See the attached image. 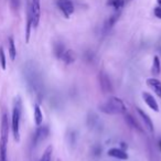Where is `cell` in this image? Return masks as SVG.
Here are the masks:
<instances>
[{"label": "cell", "instance_id": "obj_1", "mask_svg": "<svg viewBox=\"0 0 161 161\" xmlns=\"http://www.w3.org/2000/svg\"><path fill=\"white\" fill-rule=\"evenodd\" d=\"M98 109L107 115H118L126 112V106L118 97H109L105 103L98 106Z\"/></svg>", "mask_w": 161, "mask_h": 161}, {"label": "cell", "instance_id": "obj_2", "mask_svg": "<svg viewBox=\"0 0 161 161\" xmlns=\"http://www.w3.org/2000/svg\"><path fill=\"white\" fill-rule=\"evenodd\" d=\"M20 118H21V102L18 98L14 102L11 118V129L15 141L20 140Z\"/></svg>", "mask_w": 161, "mask_h": 161}, {"label": "cell", "instance_id": "obj_3", "mask_svg": "<svg viewBox=\"0 0 161 161\" xmlns=\"http://www.w3.org/2000/svg\"><path fill=\"white\" fill-rule=\"evenodd\" d=\"M98 82H99V86L100 90L103 91V93H112L114 92V87L110 82V78L108 77V75L105 72H99L98 74Z\"/></svg>", "mask_w": 161, "mask_h": 161}, {"label": "cell", "instance_id": "obj_4", "mask_svg": "<svg viewBox=\"0 0 161 161\" xmlns=\"http://www.w3.org/2000/svg\"><path fill=\"white\" fill-rule=\"evenodd\" d=\"M8 138H9V121H8V115L5 112L1 118V130H0V143L8 145Z\"/></svg>", "mask_w": 161, "mask_h": 161}, {"label": "cell", "instance_id": "obj_5", "mask_svg": "<svg viewBox=\"0 0 161 161\" xmlns=\"http://www.w3.org/2000/svg\"><path fill=\"white\" fill-rule=\"evenodd\" d=\"M31 14H32V26L36 28L40 22V14H41V3L40 0H32L31 3Z\"/></svg>", "mask_w": 161, "mask_h": 161}, {"label": "cell", "instance_id": "obj_6", "mask_svg": "<svg viewBox=\"0 0 161 161\" xmlns=\"http://www.w3.org/2000/svg\"><path fill=\"white\" fill-rule=\"evenodd\" d=\"M56 5L66 18H70L71 14L74 12V6L71 0H57Z\"/></svg>", "mask_w": 161, "mask_h": 161}, {"label": "cell", "instance_id": "obj_7", "mask_svg": "<svg viewBox=\"0 0 161 161\" xmlns=\"http://www.w3.org/2000/svg\"><path fill=\"white\" fill-rule=\"evenodd\" d=\"M50 133V129L48 126H38V129L34 133V137H33V145H38L40 143L41 141L45 139Z\"/></svg>", "mask_w": 161, "mask_h": 161}, {"label": "cell", "instance_id": "obj_8", "mask_svg": "<svg viewBox=\"0 0 161 161\" xmlns=\"http://www.w3.org/2000/svg\"><path fill=\"white\" fill-rule=\"evenodd\" d=\"M142 98H143L145 103H146L152 110H154V112H159L158 103L156 102V99H154V96H152L151 94H149L147 92H143V93H142Z\"/></svg>", "mask_w": 161, "mask_h": 161}, {"label": "cell", "instance_id": "obj_9", "mask_svg": "<svg viewBox=\"0 0 161 161\" xmlns=\"http://www.w3.org/2000/svg\"><path fill=\"white\" fill-rule=\"evenodd\" d=\"M124 118H125V121H126L127 125H128L129 127H131L133 129H136V130H137V131H139V133H143L142 127L140 126L139 123L136 120V118H133L130 114H128V112L126 114V112H125Z\"/></svg>", "mask_w": 161, "mask_h": 161}, {"label": "cell", "instance_id": "obj_10", "mask_svg": "<svg viewBox=\"0 0 161 161\" xmlns=\"http://www.w3.org/2000/svg\"><path fill=\"white\" fill-rule=\"evenodd\" d=\"M137 112L139 114V116L142 118V121L145 123V126L147 127V129L150 131V133H154V124H152V120L151 118L149 117V115H148L147 112H145L142 109H140V108H137Z\"/></svg>", "mask_w": 161, "mask_h": 161}, {"label": "cell", "instance_id": "obj_11", "mask_svg": "<svg viewBox=\"0 0 161 161\" xmlns=\"http://www.w3.org/2000/svg\"><path fill=\"white\" fill-rule=\"evenodd\" d=\"M108 156H110L112 158H116L119 160H127L128 159V154H126V151L118 149V148H112L108 150Z\"/></svg>", "mask_w": 161, "mask_h": 161}, {"label": "cell", "instance_id": "obj_12", "mask_svg": "<svg viewBox=\"0 0 161 161\" xmlns=\"http://www.w3.org/2000/svg\"><path fill=\"white\" fill-rule=\"evenodd\" d=\"M147 85L161 98V82L157 78H148Z\"/></svg>", "mask_w": 161, "mask_h": 161}, {"label": "cell", "instance_id": "obj_13", "mask_svg": "<svg viewBox=\"0 0 161 161\" xmlns=\"http://www.w3.org/2000/svg\"><path fill=\"white\" fill-rule=\"evenodd\" d=\"M28 17H27V28H26V41L29 42L30 40V33H31V27H32V14H31V8L28 7Z\"/></svg>", "mask_w": 161, "mask_h": 161}, {"label": "cell", "instance_id": "obj_14", "mask_svg": "<svg viewBox=\"0 0 161 161\" xmlns=\"http://www.w3.org/2000/svg\"><path fill=\"white\" fill-rule=\"evenodd\" d=\"M118 18H119V13H115V14H112V17H109L105 21V23H104V31H105V32L109 31V30L114 27V24L116 23V21L118 20Z\"/></svg>", "mask_w": 161, "mask_h": 161}, {"label": "cell", "instance_id": "obj_15", "mask_svg": "<svg viewBox=\"0 0 161 161\" xmlns=\"http://www.w3.org/2000/svg\"><path fill=\"white\" fill-rule=\"evenodd\" d=\"M61 59L63 60L65 64H72L75 61V53L72 50H67L63 53V55L61 56Z\"/></svg>", "mask_w": 161, "mask_h": 161}, {"label": "cell", "instance_id": "obj_16", "mask_svg": "<svg viewBox=\"0 0 161 161\" xmlns=\"http://www.w3.org/2000/svg\"><path fill=\"white\" fill-rule=\"evenodd\" d=\"M8 45H9V55H10V59L12 61H14L15 60V56H17V49H15V44H14V40L12 36L9 38Z\"/></svg>", "mask_w": 161, "mask_h": 161}, {"label": "cell", "instance_id": "obj_17", "mask_svg": "<svg viewBox=\"0 0 161 161\" xmlns=\"http://www.w3.org/2000/svg\"><path fill=\"white\" fill-rule=\"evenodd\" d=\"M34 121L36 126H40L43 121V114L41 112L40 106L38 105V104L34 105Z\"/></svg>", "mask_w": 161, "mask_h": 161}, {"label": "cell", "instance_id": "obj_18", "mask_svg": "<svg viewBox=\"0 0 161 161\" xmlns=\"http://www.w3.org/2000/svg\"><path fill=\"white\" fill-rule=\"evenodd\" d=\"M151 72L154 75H159L161 73V64H160V60L158 56H154V62H152V69H151Z\"/></svg>", "mask_w": 161, "mask_h": 161}, {"label": "cell", "instance_id": "obj_19", "mask_svg": "<svg viewBox=\"0 0 161 161\" xmlns=\"http://www.w3.org/2000/svg\"><path fill=\"white\" fill-rule=\"evenodd\" d=\"M65 52V48L61 42H57L55 44V48H54V54L56 57L61 59V56L63 55V53Z\"/></svg>", "mask_w": 161, "mask_h": 161}, {"label": "cell", "instance_id": "obj_20", "mask_svg": "<svg viewBox=\"0 0 161 161\" xmlns=\"http://www.w3.org/2000/svg\"><path fill=\"white\" fill-rule=\"evenodd\" d=\"M107 5L112 6L115 9H120V8L124 7L125 5V0H108L107 1Z\"/></svg>", "mask_w": 161, "mask_h": 161}, {"label": "cell", "instance_id": "obj_21", "mask_svg": "<svg viewBox=\"0 0 161 161\" xmlns=\"http://www.w3.org/2000/svg\"><path fill=\"white\" fill-rule=\"evenodd\" d=\"M0 161H8L7 145L5 143H0Z\"/></svg>", "mask_w": 161, "mask_h": 161}, {"label": "cell", "instance_id": "obj_22", "mask_svg": "<svg viewBox=\"0 0 161 161\" xmlns=\"http://www.w3.org/2000/svg\"><path fill=\"white\" fill-rule=\"evenodd\" d=\"M51 158H52V147L50 146V147H48L45 149L41 161H51Z\"/></svg>", "mask_w": 161, "mask_h": 161}, {"label": "cell", "instance_id": "obj_23", "mask_svg": "<svg viewBox=\"0 0 161 161\" xmlns=\"http://www.w3.org/2000/svg\"><path fill=\"white\" fill-rule=\"evenodd\" d=\"M0 65L2 70H6V54L2 48H0Z\"/></svg>", "mask_w": 161, "mask_h": 161}, {"label": "cell", "instance_id": "obj_24", "mask_svg": "<svg viewBox=\"0 0 161 161\" xmlns=\"http://www.w3.org/2000/svg\"><path fill=\"white\" fill-rule=\"evenodd\" d=\"M154 15L157 17V18H159V19H161V7H157L154 8Z\"/></svg>", "mask_w": 161, "mask_h": 161}, {"label": "cell", "instance_id": "obj_25", "mask_svg": "<svg viewBox=\"0 0 161 161\" xmlns=\"http://www.w3.org/2000/svg\"><path fill=\"white\" fill-rule=\"evenodd\" d=\"M12 6H13L14 8L19 7V0H12Z\"/></svg>", "mask_w": 161, "mask_h": 161}, {"label": "cell", "instance_id": "obj_26", "mask_svg": "<svg viewBox=\"0 0 161 161\" xmlns=\"http://www.w3.org/2000/svg\"><path fill=\"white\" fill-rule=\"evenodd\" d=\"M159 147H160V150H161V139H159Z\"/></svg>", "mask_w": 161, "mask_h": 161}, {"label": "cell", "instance_id": "obj_27", "mask_svg": "<svg viewBox=\"0 0 161 161\" xmlns=\"http://www.w3.org/2000/svg\"><path fill=\"white\" fill-rule=\"evenodd\" d=\"M56 161H61V160H60V159H57V160H56Z\"/></svg>", "mask_w": 161, "mask_h": 161}]
</instances>
